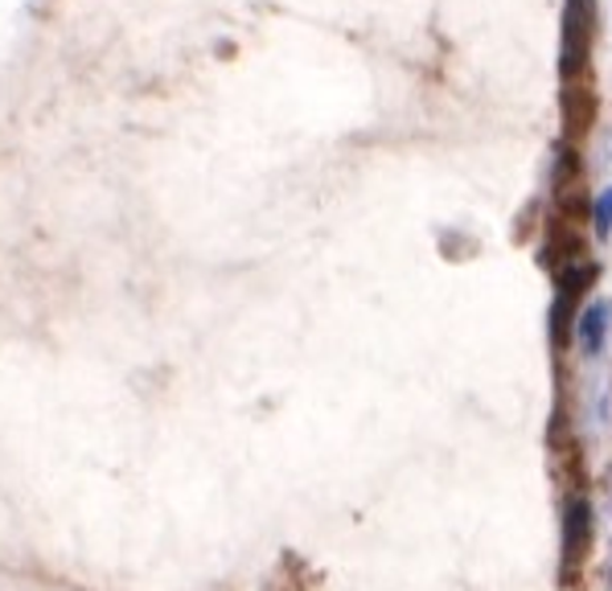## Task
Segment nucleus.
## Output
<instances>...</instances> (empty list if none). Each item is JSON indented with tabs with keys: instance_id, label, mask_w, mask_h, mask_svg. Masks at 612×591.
Wrapping results in <instances>:
<instances>
[{
	"instance_id": "obj_1",
	"label": "nucleus",
	"mask_w": 612,
	"mask_h": 591,
	"mask_svg": "<svg viewBox=\"0 0 612 591\" xmlns=\"http://www.w3.org/2000/svg\"><path fill=\"white\" fill-rule=\"evenodd\" d=\"M588 538H592V505L584 498H575L568 505V518H563V567H568V575H572L580 559L588 551Z\"/></svg>"
},
{
	"instance_id": "obj_2",
	"label": "nucleus",
	"mask_w": 612,
	"mask_h": 591,
	"mask_svg": "<svg viewBox=\"0 0 612 591\" xmlns=\"http://www.w3.org/2000/svg\"><path fill=\"white\" fill-rule=\"evenodd\" d=\"M612 329V304L609 300H592L580 317H575V337H580V350L588 353V358H596L600 350H604V337H609Z\"/></svg>"
},
{
	"instance_id": "obj_3",
	"label": "nucleus",
	"mask_w": 612,
	"mask_h": 591,
	"mask_svg": "<svg viewBox=\"0 0 612 591\" xmlns=\"http://www.w3.org/2000/svg\"><path fill=\"white\" fill-rule=\"evenodd\" d=\"M592 227H596V239H612V186L600 189L592 202Z\"/></svg>"
},
{
	"instance_id": "obj_4",
	"label": "nucleus",
	"mask_w": 612,
	"mask_h": 591,
	"mask_svg": "<svg viewBox=\"0 0 612 591\" xmlns=\"http://www.w3.org/2000/svg\"><path fill=\"white\" fill-rule=\"evenodd\" d=\"M609 579H612V575H609Z\"/></svg>"
}]
</instances>
